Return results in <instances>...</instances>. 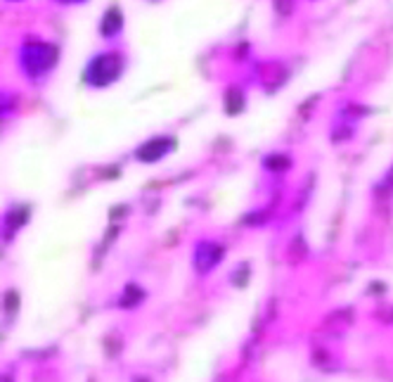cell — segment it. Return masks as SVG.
<instances>
[{
  "label": "cell",
  "mask_w": 393,
  "mask_h": 382,
  "mask_svg": "<svg viewBox=\"0 0 393 382\" xmlns=\"http://www.w3.org/2000/svg\"><path fill=\"white\" fill-rule=\"evenodd\" d=\"M57 62H60V48L48 40H26L17 55V65H19L22 74L31 81L50 77Z\"/></svg>",
  "instance_id": "1"
},
{
  "label": "cell",
  "mask_w": 393,
  "mask_h": 382,
  "mask_svg": "<svg viewBox=\"0 0 393 382\" xmlns=\"http://www.w3.org/2000/svg\"><path fill=\"white\" fill-rule=\"evenodd\" d=\"M126 72V57L119 50H107L90 57V62L83 69V83L90 88H107L117 83Z\"/></svg>",
  "instance_id": "2"
},
{
  "label": "cell",
  "mask_w": 393,
  "mask_h": 382,
  "mask_svg": "<svg viewBox=\"0 0 393 382\" xmlns=\"http://www.w3.org/2000/svg\"><path fill=\"white\" fill-rule=\"evenodd\" d=\"M173 150V138L171 136H157V138H149L147 143H142L140 148L135 150V159L144 161V164H154L161 157H166Z\"/></svg>",
  "instance_id": "3"
},
{
  "label": "cell",
  "mask_w": 393,
  "mask_h": 382,
  "mask_svg": "<svg viewBox=\"0 0 393 382\" xmlns=\"http://www.w3.org/2000/svg\"><path fill=\"white\" fill-rule=\"evenodd\" d=\"M223 259V247H218L216 242H201L194 252V266L199 273H206L213 266Z\"/></svg>",
  "instance_id": "4"
},
{
  "label": "cell",
  "mask_w": 393,
  "mask_h": 382,
  "mask_svg": "<svg viewBox=\"0 0 393 382\" xmlns=\"http://www.w3.org/2000/svg\"><path fill=\"white\" fill-rule=\"evenodd\" d=\"M121 31H124V13H121L117 5H112L100 19V36L112 40L117 38Z\"/></svg>",
  "instance_id": "5"
},
{
  "label": "cell",
  "mask_w": 393,
  "mask_h": 382,
  "mask_svg": "<svg viewBox=\"0 0 393 382\" xmlns=\"http://www.w3.org/2000/svg\"><path fill=\"white\" fill-rule=\"evenodd\" d=\"M225 112L230 114V117H235V114H240L242 109H244V93H242V88H237V86H233V88H228V93H225Z\"/></svg>",
  "instance_id": "6"
},
{
  "label": "cell",
  "mask_w": 393,
  "mask_h": 382,
  "mask_svg": "<svg viewBox=\"0 0 393 382\" xmlns=\"http://www.w3.org/2000/svg\"><path fill=\"white\" fill-rule=\"evenodd\" d=\"M263 166L270 171H287L289 166H292V159H289L287 154H268V157L263 159Z\"/></svg>",
  "instance_id": "7"
},
{
  "label": "cell",
  "mask_w": 393,
  "mask_h": 382,
  "mask_svg": "<svg viewBox=\"0 0 393 382\" xmlns=\"http://www.w3.org/2000/svg\"><path fill=\"white\" fill-rule=\"evenodd\" d=\"M26 221H28V209H26V207H15V209L8 214V225H10V230L19 228V225H24Z\"/></svg>",
  "instance_id": "8"
},
{
  "label": "cell",
  "mask_w": 393,
  "mask_h": 382,
  "mask_svg": "<svg viewBox=\"0 0 393 382\" xmlns=\"http://www.w3.org/2000/svg\"><path fill=\"white\" fill-rule=\"evenodd\" d=\"M142 297H144L142 290H137L135 285H128V287H126V292H124V297H121V306H135Z\"/></svg>",
  "instance_id": "9"
},
{
  "label": "cell",
  "mask_w": 393,
  "mask_h": 382,
  "mask_svg": "<svg viewBox=\"0 0 393 382\" xmlns=\"http://www.w3.org/2000/svg\"><path fill=\"white\" fill-rule=\"evenodd\" d=\"M273 5L282 17L292 15V10H294V0H273Z\"/></svg>",
  "instance_id": "10"
},
{
  "label": "cell",
  "mask_w": 393,
  "mask_h": 382,
  "mask_svg": "<svg viewBox=\"0 0 393 382\" xmlns=\"http://www.w3.org/2000/svg\"><path fill=\"white\" fill-rule=\"evenodd\" d=\"M5 306H8V311L17 309V292H8V297H5Z\"/></svg>",
  "instance_id": "11"
},
{
  "label": "cell",
  "mask_w": 393,
  "mask_h": 382,
  "mask_svg": "<svg viewBox=\"0 0 393 382\" xmlns=\"http://www.w3.org/2000/svg\"><path fill=\"white\" fill-rule=\"evenodd\" d=\"M55 3L65 5V8H67V5H81V3H88V0H55Z\"/></svg>",
  "instance_id": "12"
},
{
  "label": "cell",
  "mask_w": 393,
  "mask_h": 382,
  "mask_svg": "<svg viewBox=\"0 0 393 382\" xmlns=\"http://www.w3.org/2000/svg\"><path fill=\"white\" fill-rule=\"evenodd\" d=\"M137 382H149V380H137Z\"/></svg>",
  "instance_id": "13"
},
{
  "label": "cell",
  "mask_w": 393,
  "mask_h": 382,
  "mask_svg": "<svg viewBox=\"0 0 393 382\" xmlns=\"http://www.w3.org/2000/svg\"><path fill=\"white\" fill-rule=\"evenodd\" d=\"M12 3H17V0H12Z\"/></svg>",
  "instance_id": "14"
}]
</instances>
